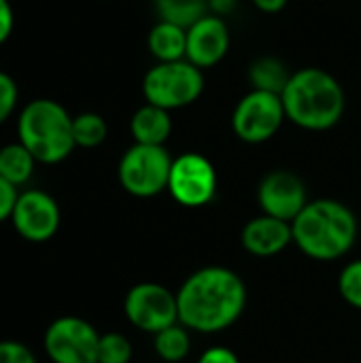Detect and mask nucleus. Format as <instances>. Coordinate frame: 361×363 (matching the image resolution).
I'll return each mask as SVG.
<instances>
[{
  "label": "nucleus",
  "instance_id": "obj_3",
  "mask_svg": "<svg viewBox=\"0 0 361 363\" xmlns=\"http://www.w3.org/2000/svg\"><path fill=\"white\" fill-rule=\"evenodd\" d=\"M294 245L317 262L347 255L357 240V217L338 200H313L291 223Z\"/></svg>",
  "mask_w": 361,
  "mask_h": 363
},
{
  "label": "nucleus",
  "instance_id": "obj_26",
  "mask_svg": "<svg viewBox=\"0 0 361 363\" xmlns=\"http://www.w3.org/2000/svg\"><path fill=\"white\" fill-rule=\"evenodd\" d=\"M17 187L6 183L2 177H0V223L4 219H11L13 215V208H15V202H17Z\"/></svg>",
  "mask_w": 361,
  "mask_h": 363
},
{
  "label": "nucleus",
  "instance_id": "obj_14",
  "mask_svg": "<svg viewBox=\"0 0 361 363\" xmlns=\"http://www.w3.org/2000/svg\"><path fill=\"white\" fill-rule=\"evenodd\" d=\"M240 242L245 251H249L255 257L279 255L294 242L291 223L281 221L270 215H260L243 228Z\"/></svg>",
  "mask_w": 361,
  "mask_h": 363
},
{
  "label": "nucleus",
  "instance_id": "obj_30",
  "mask_svg": "<svg viewBox=\"0 0 361 363\" xmlns=\"http://www.w3.org/2000/svg\"><path fill=\"white\" fill-rule=\"evenodd\" d=\"M289 0H253V4L262 11V13H268V15H274L279 11H283L287 6Z\"/></svg>",
  "mask_w": 361,
  "mask_h": 363
},
{
  "label": "nucleus",
  "instance_id": "obj_4",
  "mask_svg": "<svg viewBox=\"0 0 361 363\" xmlns=\"http://www.w3.org/2000/svg\"><path fill=\"white\" fill-rule=\"evenodd\" d=\"M17 140L38 164H60L74 151L72 117L51 98L28 102L17 117Z\"/></svg>",
  "mask_w": 361,
  "mask_h": 363
},
{
  "label": "nucleus",
  "instance_id": "obj_10",
  "mask_svg": "<svg viewBox=\"0 0 361 363\" xmlns=\"http://www.w3.org/2000/svg\"><path fill=\"white\" fill-rule=\"evenodd\" d=\"M45 351L53 363H98L100 334L79 317H60L45 332Z\"/></svg>",
  "mask_w": 361,
  "mask_h": 363
},
{
  "label": "nucleus",
  "instance_id": "obj_20",
  "mask_svg": "<svg viewBox=\"0 0 361 363\" xmlns=\"http://www.w3.org/2000/svg\"><path fill=\"white\" fill-rule=\"evenodd\" d=\"M153 347H155V353L160 355V359L177 363L187 357V353L191 349V338H189V332L185 325L174 323V325L155 334Z\"/></svg>",
  "mask_w": 361,
  "mask_h": 363
},
{
  "label": "nucleus",
  "instance_id": "obj_11",
  "mask_svg": "<svg viewBox=\"0 0 361 363\" xmlns=\"http://www.w3.org/2000/svg\"><path fill=\"white\" fill-rule=\"evenodd\" d=\"M15 232L30 242H45L55 236L62 215L57 202L40 189H28L17 196L13 215Z\"/></svg>",
  "mask_w": 361,
  "mask_h": 363
},
{
  "label": "nucleus",
  "instance_id": "obj_29",
  "mask_svg": "<svg viewBox=\"0 0 361 363\" xmlns=\"http://www.w3.org/2000/svg\"><path fill=\"white\" fill-rule=\"evenodd\" d=\"M236 9V0H209V13L213 15H228Z\"/></svg>",
  "mask_w": 361,
  "mask_h": 363
},
{
  "label": "nucleus",
  "instance_id": "obj_7",
  "mask_svg": "<svg viewBox=\"0 0 361 363\" xmlns=\"http://www.w3.org/2000/svg\"><path fill=\"white\" fill-rule=\"evenodd\" d=\"M287 119L281 94L251 89L245 94L232 113V130L247 145L270 140Z\"/></svg>",
  "mask_w": 361,
  "mask_h": 363
},
{
  "label": "nucleus",
  "instance_id": "obj_13",
  "mask_svg": "<svg viewBox=\"0 0 361 363\" xmlns=\"http://www.w3.org/2000/svg\"><path fill=\"white\" fill-rule=\"evenodd\" d=\"M228 51H230V30L223 17L209 13L187 28L185 60H189L200 70L217 66L228 55Z\"/></svg>",
  "mask_w": 361,
  "mask_h": 363
},
{
  "label": "nucleus",
  "instance_id": "obj_22",
  "mask_svg": "<svg viewBox=\"0 0 361 363\" xmlns=\"http://www.w3.org/2000/svg\"><path fill=\"white\" fill-rule=\"evenodd\" d=\"M132 345L123 334L109 332L100 336L98 345V363H130Z\"/></svg>",
  "mask_w": 361,
  "mask_h": 363
},
{
  "label": "nucleus",
  "instance_id": "obj_9",
  "mask_svg": "<svg viewBox=\"0 0 361 363\" xmlns=\"http://www.w3.org/2000/svg\"><path fill=\"white\" fill-rule=\"evenodd\" d=\"M123 313L134 328L155 336L157 332L179 323L177 294L157 283H138L128 291Z\"/></svg>",
  "mask_w": 361,
  "mask_h": 363
},
{
  "label": "nucleus",
  "instance_id": "obj_12",
  "mask_svg": "<svg viewBox=\"0 0 361 363\" xmlns=\"http://www.w3.org/2000/svg\"><path fill=\"white\" fill-rule=\"evenodd\" d=\"M257 202L264 215L294 223L309 204L306 185L289 170H272L257 185Z\"/></svg>",
  "mask_w": 361,
  "mask_h": 363
},
{
  "label": "nucleus",
  "instance_id": "obj_21",
  "mask_svg": "<svg viewBox=\"0 0 361 363\" xmlns=\"http://www.w3.org/2000/svg\"><path fill=\"white\" fill-rule=\"evenodd\" d=\"M106 134H109V125L102 115L87 111L72 117V136L77 147L96 149L106 140Z\"/></svg>",
  "mask_w": 361,
  "mask_h": 363
},
{
  "label": "nucleus",
  "instance_id": "obj_28",
  "mask_svg": "<svg viewBox=\"0 0 361 363\" xmlns=\"http://www.w3.org/2000/svg\"><path fill=\"white\" fill-rule=\"evenodd\" d=\"M13 26H15V13L11 0H0V45L9 40V36L13 34Z\"/></svg>",
  "mask_w": 361,
  "mask_h": 363
},
{
  "label": "nucleus",
  "instance_id": "obj_25",
  "mask_svg": "<svg viewBox=\"0 0 361 363\" xmlns=\"http://www.w3.org/2000/svg\"><path fill=\"white\" fill-rule=\"evenodd\" d=\"M0 363H36L34 353L15 340H2L0 342Z\"/></svg>",
  "mask_w": 361,
  "mask_h": 363
},
{
  "label": "nucleus",
  "instance_id": "obj_1",
  "mask_svg": "<svg viewBox=\"0 0 361 363\" xmlns=\"http://www.w3.org/2000/svg\"><path fill=\"white\" fill-rule=\"evenodd\" d=\"M179 323L198 334L232 328L247 306L245 281L230 268L206 266L189 274L177 291Z\"/></svg>",
  "mask_w": 361,
  "mask_h": 363
},
{
  "label": "nucleus",
  "instance_id": "obj_15",
  "mask_svg": "<svg viewBox=\"0 0 361 363\" xmlns=\"http://www.w3.org/2000/svg\"><path fill=\"white\" fill-rule=\"evenodd\" d=\"M130 134L138 145L164 147V143L172 134L170 111L153 104H143L130 119Z\"/></svg>",
  "mask_w": 361,
  "mask_h": 363
},
{
  "label": "nucleus",
  "instance_id": "obj_16",
  "mask_svg": "<svg viewBox=\"0 0 361 363\" xmlns=\"http://www.w3.org/2000/svg\"><path fill=\"white\" fill-rule=\"evenodd\" d=\"M147 47L149 53L157 62H177L185 60L187 51V30L170 23V21H157L147 36Z\"/></svg>",
  "mask_w": 361,
  "mask_h": 363
},
{
  "label": "nucleus",
  "instance_id": "obj_17",
  "mask_svg": "<svg viewBox=\"0 0 361 363\" xmlns=\"http://www.w3.org/2000/svg\"><path fill=\"white\" fill-rule=\"evenodd\" d=\"M289 79H291V72H289L287 64L279 57H272V55L257 57L249 66V83L253 89L283 94Z\"/></svg>",
  "mask_w": 361,
  "mask_h": 363
},
{
  "label": "nucleus",
  "instance_id": "obj_24",
  "mask_svg": "<svg viewBox=\"0 0 361 363\" xmlns=\"http://www.w3.org/2000/svg\"><path fill=\"white\" fill-rule=\"evenodd\" d=\"M17 100H19V89L15 79L0 70V123H4L13 115Z\"/></svg>",
  "mask_w": 361,
  "mask_h": 363
},
{
  "label": "nucleus",
  "instance_id": "obj_18",
  "mask_svg": "<svg viewBox=\"0 0 361 363\" xmlns=\"http://www.w3.org/2000/svg\"><path fill=\"white\" fill-rule=\"evenodd\" d=\"M36 164L34 155L19 140L0 147V177L15 187L28 183Z\"/></svg>",
  "mask_w": 361,
  "mask_h": 363
},
{
  "label": "nucleus",
  "instance_id": "obj_6",
  "mask_svg": "<svg viewBox=\"0 0 361 363\" xmlns=\"http://www.w3.org/2000/svg\"><path fill=\"white\" fill-rule=\"evenodd\" d=\"M172 157L166 147L134 143L119 160L117 177L121 187L134 198H153L168 189Z\"/></svg>",
  "mask_w": 361,
  "mask_h": 363
},
{
  "label": "nucleus",
  "instance_id": "obj_8",
  "mask_svg": "<svg viewBox=\"0 0 361 363\" xmlns=\"http://www.w3.org/2000/svg\"><path fill=\"white\" fill-rule=\"evenodd\" d=\"M168 191L181 206H206L217 194V170L213 162L206 155L194 151L174 157L168 179Z\"/></svg>",
  "mask_w": 361,
  "mask_h": 363
},
{
  "label": "nucleus",
  "instance_id": "obj_23",
  "mask_svg": "<svg viewBox=\"0 0 361 363\" xmlns=\"http://www.w3.org/2000/svg\"><path fill=\"white\" fill-rule=\"evenodd\" d=\"M338 291L349 306L361 311V259H355L343 268L338 277Z\"/></svg>",
  "mask_w": 361,
  "mask_h": 363
},
{
  "label": "nucleus",
  "instance_id": "obj_2",
  "mask_svg": "<svg viewBox=\"0 0 361 363\" xmlns=\"http://www.w3.org/2000/svg\"><path fill=\"white\" fill-rule=\"evenodd\" d=\"M281 98L287 119L311 132L334 128L343 119L347 106L340 81L328 70L315 66L291 72Z\"/></svg>",
  "mask_w": 361,
  "mask_h": 363
},
{
  "label": "nucleus",
  "instance_id": "obj_5",
  "mask_svg": "<svg viewBox=\"0 0 361 363\" xmlns=\"http://www.w3.org/2000/svg\"><path fill=\"white\" fill-rule=\"evenodd\" d=\"M204 91V72L189 60L157 62L143 79L147 104L177 111L194 104Z\"/></svg>",
  "mask_w": 361,
  "mask_h": 363
},
{
  "label": "nucleus",
  "instance_id": "obj_19",
  "mask_svg": "<svg viewBox=\"0 0 361 363\" xmlns=\"http://www.w3.org/2000/svg\"><path fill=\"white\" fill-rule=\"evenodd\" d=\"M155 9L162 21H170L187 30L209 15V0H155Z\"/></svg>",
  "mask_w": 361,
  "mask_h": 363
},
{
  "label": "nucleus",
  "instance_id": "obj_27",
  "mask_svg": "<svg viewBox=\"0 0 361 363\" xmlns=\"http://www.w3.org/2000/svg\"><path fill=\"white\" fill-rule=\"evenodd\" d=\"M198 363H240V359L228 347H211L200 355Z\"/></svg>",
  "mask_w": 361,
  "mask_h": 363
}]
</instances>
